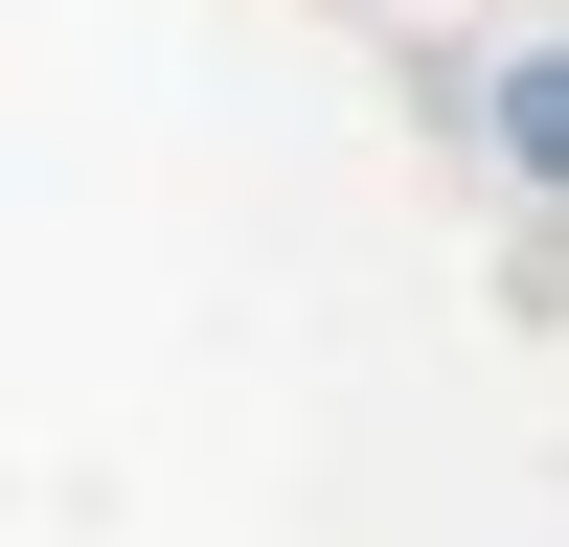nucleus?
<instances>
[{
    "mask_svg": "<svg viewBox=\"0 0 569 547\" xmlns=\"http://www.w3.org/2000/svg\"><path fill=\"white\" fill-rule=\"evenodd\" d=\"M479 160H501V182H569V69H547V46L479 69Z\"/></svg>",
    "mask_w": 569,
    "mask_h": 547,
    "instance_id": "1",
    "label": "nucleus"
}]
</instances>
